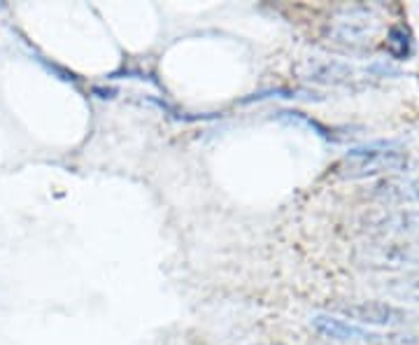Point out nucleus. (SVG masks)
Wrapping results in <instances>:
<instances>
[{"instance_id":"nucleus-9","label":"nucleus","mask_w":419,"mask_h":345,"mask_svg":"<svg viewBox=\"0 0 419 345\" xmlns=\"http://www.w3.org/2000/svg\"><path fill=\"white\" fill-rule=\"evenodd\" d=\"M387 54L394 61H410L415 56V35L405 23H394L387 31Z\"/></svg>"},{"instance_id":"nucleus-6","label":"nucleus","mask_w":419,"mask_h":345,"mask_svg":"<svg viewBox=\"0 0 419 345\" xmlns=\"http://www.w3.org/2000/svg\"><path fill=\"white\" fill-rule=\"evenodd\" d=\"M370 198L389 206H400V203H419V178L408 180H382L370 189Z\"/></svg>"},{"instance_id":"nucleus-11","label":"nucleus","mask_w":419,"mask_h":345,"mask_svg":"<svg viewBox=\"0 0 419 345\" xmlns=\"http://www.w3.org/2000/svg\"><path fill=\"white\" fill-rule=\"evenodd\" d=\"M277 119L291 121V124H298V126H308V128H312V131L317 133V136H322L324 140H338V138L333 136V128L320 124L317 119H312V117L298 112V110H280V112H277Z\"/></svg>"},{"instance_id":"nucleus-12","label":"nucleus","mask_w":419,"mask_h":345,"mask_svg":"<svg viewBox=\"0 0 419 345\" xmlns=\"http://www.w3.org/2000/svg\"><path fill=\"white\" fill-rule=\"evenodd\" d=\"M385 345H419V336H415V334H392V336H385Z\"/></svg>"},{"instance_id":"nucleus-2","label":"nucleus","mask_w":419,"mask_h":345,"mask_svg":"<svg viewBox=\"0 0 419 345\" xmlns=\"http://www.w3.org/2000/svg\"><path fill=\"white\" fill-rule=\"evenodd\" d=\"M331 313L359 326H405L415 320L410 311L385 301H335Z\"/></svg>"},{"instance_id":"nucleus-8","label":"nucleus","mask_w":419,"mask_h":345,"mask_svg":"<svg viewBox=\"0 0 419 345\" xmlns=\"http://www.w3.org/2000/svg\"><path fill=\"white\" fill-rule=\"evenodd\" d=\"M308 78L315 82H324V84H350L357 78V68L342 61H322L312 63Z\"/></svg>"},{"instance_id":"nucleus-7","label":"nucleus","mask_w":419,"mask_h":345,"mask_svg":"<svg viewBox=\"0 0 419 345\" xmlns=\"http://www.w3.org/2000/svg\"><path fill=\"white\" fill-rule=\"evenodd\" d=\"M377 233H417L419 231V210H394L380 215L373 222Z\"/></svg>"},{"instance_id":"nucleus-10","label":"nucleus","mask_w":419,"mask_h":345,"mask_svg":"<svg viewBox=\"0 0 419 345\" xmlns=\"http://www.w3.org/2000/svg\"><path fill=\"white\" fill-rule=\"evenodd\" d=\"M382 292L396 301L419 303V276H403V278H389L382 285Z\"/></svg>"},{"instance_id":"nucleus-1","label":"nucleus","mask_w":419,"mask_h":345,"mask_svg":"<svg viewBox=\"0 0 419 345\" xmlns=\"http://www.w3.org/2000/svg\"><path fill=\"white\" fill-rule=\"evenodd\" d=\"M410 159L394 140H375L347 152L345 161L338 163L335 175L345 180H363L385 173H403Z\"/></svg>"},{"instance_id":"nucleus-3","label":"nucleus","mask_w":419,"mask_h":345,"mask_svg":"<svg viewBox=\"0 0 419 345\" xmlns=\"http://www.w3.org/2000/svg\"><path fill=\"white\" fill-rule=\"evenodd\" d=\"M377 23L370 21L368 8H345L333 23H328L326 33L333 43L345 47H366L373 40Z\"/></svg>"},{"instance_id":"nucleus-4","label":"nucleus","mask_w":419,"mask_h":345,"mask_svg":"<svg viewBox=\"0 0 419 345\" xmlns=\"http://www.w3.org/2000/svg\"><path fill=\"white\" fill-rule=\"evenodd\" d=\"M361 266L370 268H405L419 266V248L415 243H375L366 245L359 257Z\"/></svg>"},{"instance_id":"nucleus-5","label":"nucleus","mask_w":419,"mask_h":345,"mask_svg":"<svg viewBox=\"0 0 419 345\" xmlns=\"http://www.w3.org/2000/svg\"><path fill=\"white\" fill-rule=\"evenodd\" d=\"M312 326L315 331L324 338H331V341L340 343H354V341H380V336L370 334L368 329L359 324H352L347 320L338 318L333 313H320L312 318Z\"/></svg>"}]
</instances>
